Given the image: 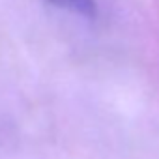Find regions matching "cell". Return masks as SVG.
Returning <instances> with one entry per match:
<instances>
[{"label": "cell", "instance_id": "cell-1", "mask_svg": "<svg viewBox=\"0 0 159 159\" xmlns=\"http://www.w3.org/2000/svg\"><path fill=\"white\" fill-rule=\"evenodd\" d=\"M51 4H56L67 11H73L81 17H94L98 13L96 0H49Z\"/></svg>", "mask_w": 159, "mask_h": 159}]
</instances>
